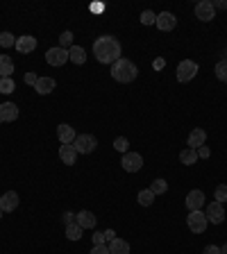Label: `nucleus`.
Masks as SVG:
<instances>
[{
	"instance_id": "obj_40",
	"label": "nucleus",
	"mask_w": 227,
	"mask_h": 254,
	"mask_svg": "<svg viewBox=\"0 0 227 254\" xmlns=\"http://www.w3.org/2000/svg\"><path fill=\"white\" fill-rule=\"evenodd\" d=\"M164 64H166V61H164L162 57H157V59H155V64H152V66H155V71H162V68H164Z\"/></svg>"
},
{
	"instance_id": "obj_33",
	"label": "nucleus",
	"mask_w": 227,
	"mask_h": 254,
	"mask_svg": "<svg viewBox=\"0 0 227 254\" xmlns=\"http://www.w3.org/2000/svg\"><path fill=\"white\" fill-rule=\"evenodd\" d=\"M127 145H130V143H127V139H125V136H118V139L114 141V148L118 150V152H123V154L127 152Z\"/></svg>"
},
{
	"instance_id": "obj_15",
	"label": "nucleus",
	"mask_w": 227,
	"mask_h": 254,
	"mask_svg": "<svg viewBox=\"0 0 227 254\" xmlns=\"http://www.w3.org/2000/svg\"><path fill=\"white\" fill-rule=\"evenodd\" d=\"M57 136H59L61 145H73V141L78 139V134H75V130H73L71 125H66V123H61L59 127H57Z\"/></svg>"
},
{
	"instance_id": "obj_26",
	"label": "nucleus",
	"mask_w": 227,
	"mask_h": 254,
	"mask_svg": "<svg viewBox=\"0 0 227 254\" xmlns=\"http://www.w3.org/2000/svg\"><path fill=\"white\" fill-rule=\"evenodd\" d=\"M14 89H16V82H14L12 77H0V93H14Z\"/></svg>"
},
{
	"instance_id": "obj_20",
	"label": "nucleus",
	"mask_w": 227,
	"mask_h": 254,
	"mask_svg": "<svg viewBox=\"0 0 227 254\" xmlns=\"http://www.w3.org/2000/svg\"><path fill=\"white\" fill-rule=\"evenodd\" d=\"M59 159L64 161L66 166H73L78 161V152H75L73 145H59Z\"/></svg>"
},
{
	"instance_id": "obj_37",
	"label": "nucleus",
	"mask_w": 227,
	"mask_h": 254,
	"mask_svg": "<svg viewBox=\"0 0 227 254\" xmlns=\"http://www.w3.org/2000/svg\"><path fill=\"white\" fill-rule=\"evenodd\" d=\"M36 80H39V77H36V73H28V75H25V84H30V86H34Z\"/></svg>"
},
{
	"instance_id": "obj_22",
	"label": "nucleus",
	"mask_w": 227,
	"mask_h": 254,
	"mask_svg": "<svg viewBox=\"0 0 227 254\" xmlns=\"http://www.w3.org/2000/svg\"><path fill=\"white\" fill-rule=\"evenodd\" d=\"M14 73V61L9 55H0V77H12Z\"/></svg>"
},
{
	"instance_id": "obj_12",
	"label": "nucleus",
	"mask_w": 227,
	"mask_h": 254,
	"mask_svg": "<svg viewBox=\"0 0 227 254\" xmlns=\"http://www.w3.org/2000/svg\"><path fill=\"white\" fill-rule=\"evenodd\" d=\"M18 118V107L14 102H2L0 105V123H14Z\"/></svg>"
},
{
	"instance_id": "obj_35",
	"label": "nucleus",
	"mask_w": 227,
	"mask_h": 254,
	"mask_svg": "<svg viewBox=\"0 0 227 254\" xmlns=\"http://www.w3.org/2000/svg\"><path fill=\"white\" fill-rule=\"evenodd\" d=\"M91 238H93V245H105V243H107L105 241V231H96Z\"/></svg>"
},
{
	"instance_id": "obj_2",
	"label": "nucleus",
	"mask_w": 227,
	"mask_h": 254,
	"mask_svg": "<svg viewBox=\"0 0 227 254\" xmlns=\"http://www.w3.org/2000/svg\"><path fill=\"white\" fill-rule=\"evenodd\" d=\"M137 75H139V68H137V64H134L132 59L120 57L118 61H114V64H112V77L116 80V82L130 84V82L137 80Z\"/></svg>"
},
{
	"instance_id": "obj_24",
	"label": "nucleus",
	"mask_w": 227,
	"mask_h": 254,
	"mask_svg": "<svg viewBox=\"0 0 227 254\" xmlns=\"http://www.w3.org/2000/svg\"><path fill=\"white\" fill-rule=\"evenodd\" d=\"M82 227H80L78 223H71V225H66V238L68 241H80L82 238Z\"/></svg>"
},
{
	"instance_id": "obj_29",
	"label": "nucleus",
	"mask_w": 227,
	"mask_h": 254,
	"mask_svg": "<svg viewBox=\"0 0 227 254\" xmlns=\"http://www.w3.org/2000/svg\"><path fill=\"white\" fill-rule=\"evenodd\" d=\"M0 46H2V48H12V46H16V36L9 34V32H2V34H0Z\"/></svg>"
},
{
	"instance_id": "obj_41",
	"label": "nucleus",
	"mask_w": 227,
	"mask_h": 254,
	"mask_svg": "<svg viewBox=\"0 0 227 254\" xmlns=\"http://www.w3.org/2000/svg\"><path fill=\"white\" fill-rule=\"evenodd\" d=\"M114 238H116V234H114V229H107V231H105V241H114Z\"/></svg>"
},
{
	"instance_id": "obj_17",
	"label": "nucleus",
	"mask_w": 227,
	"mask_h": 254,
	"mask_svg": "<svg viewBox=\"0 0 227 254\" xmlns=\"http://www.w3.org/2000/svg\"><path fill=\"white\" fill-rule=\"evenodd\" d=\"M204 141H207V132H204L202 127H196V130L189 134V148H193V150L202 148Z\"/></svg>"
},
{
	"instance_id": "obj_28",
	"label": "nucleus",
	"mask_w": 227,
	"mask_h": 254,
	"mask_svg": "<svg viewBox=\"0 0 227 254\" xmlns=\"http://www.w3.org/2000/svg\"><path fill=\"white\" fill-rule=\"evenodd\" d=\"M214 73H216V77H218L221 82L227 84V59L218 61V64H216V68H214Z\"/></svg>"
},
{
	"instance_id": "obj_25",
	"label": "nucleus",
	"mask_w": 227,
	"mask_h": 254,
	"mask_svg": "<svg viewBox=\"0 0 227 254\" xmlns=\"http://www.w3.org/2000/svg\"><path fill=\"white\" fill-rule=\"evenodd\" d=\"M137 200H139V204H141V207H150V204L155 202V193H152V191H150V189H145V191H139Z\"/></svg>"
},
{
	"instance_id": "obj_11",
	"label": "nucleus",
	"mask_w": 227,
	"mask_h": 254,
	"mask_svg": "<svg viewBox=\"0 0 227 254\" xmlns=\"http://www.w3.org/2000/svg\"><path fill=\"white\" fill-rule=\"evenodd\" d=\"M155 25H157V28H159L162 32H170V30H175V25H177V18H175V14H170V12H162V14H157Z\"/></svg>"
},
{
	"instance_id": "obj_8",
	"label": "nucleus",
	"mask_w": 227,
	"mask_h": 254,
	"mask_svg": "<svg viewBox=\"0 0 227 254\" xmlns=\"http://www.w3.org/2000/svg\"><path fill=\"white\" fill-rule=\"evenodd\" d=\"M204 216H207V220H209V223H214V225H221L223 220H225V207H223L221 202H209V204H207V213H204Z\"/></svg>"
},
{
	"instance_id": "obj_14",
	"label": "nucleus",
	"mask_w": 227,
	"mask_h": 254,
	"mask_svg": "<svg viewBox=\"0 0 227 254\" xmlns=\"http://www.w3.org/2000/svg\"><path fill=\"white\" fill-rule=\"evenodd\" d=\"M16 207H18V193L16 191H7V193L0 198V209H2V213L14 211Z\"/></svg>"
},
{
	"instance_id": "obj_3",
	"label": "nucleus",
	"mask_w": 227,
	"mask_h": 254,
	"mask_svg": "<svg viewBox=\"0 0 227 254\" xmlns=\"http://www.w3.org/2000/svg\"><path fill=\"white\" fill-rule=\"evenodd\" d=\"M196 75H198V64L193 59H184L177 64V82L186 84V82H191Z\"/></svg>"
},
{
	"instance_id": "obj_34",
	"label": "nucleus",
	"mask_w": 227,
	"mask_h": 254,
	"mask_svg": "<svg viewBox=\"0 0 227 254\" xmlns=\"http://www.w3.org/2000/svg\"><path fill=\"white\" fill-rule=\"evenodd\" d=\"M89 254H112V252H109V245L105 243V245H93V250Z\"/></svg>"
},
{
	"instance_id": "obj_31",
	"label": "nucleus",
	"mask_w": 227,
	"mask_h": 254,
	"mask_svg": "<svg viewBox=\"0 0 227 254\" xmlns=\"http://www.w3.org/2000/svg\"><path fill=\"white\" fill-rule=\"evenodd\" d=\"M59 48H64V50H68V48H73V32L66 30L64 34L59 36Z\"/></svg>"
},
{
	"instance_id": "obj_19",
	"label": "nucleus",
	"mask_w": 227,
	"mask_h": 254,
	"mask_svg": "<svg viewBox=\"0 0 227 254\" xmlns=\"http://www.w3.org/2000/svg\"><path fill=\"white\" fill-rule=\"evenodd\" d=\"M109 245V252L112 254H130V243L125 241V238H114V241H109L107 243Z\"/></svg>"
},
{
	"instance_id": "obj_32",
	"label": "nucleus",
	"mask_w": 227,
	"mask_h": 254,
	"mask_svg": "<svg viewBox=\"0 0 227 254\" xmlns=\"http://www.w3.org/2000/svg\"><path fill=\"white\" fill-rule=\"evenodd\" d=\"M157 21V14L150 12V9H145V12H141V23L143 25H152Z\"/></svg>"
},
{
	"instance_id": "obj_30",
	"label": "nucleus",
	"mask_w": 227,
	"mask_h": 254,
	"mask_svg": "<svg viewBox=\"0 0 227 254\" xmlns=\"http://www.w3.org/2000/svg\"><path fill=\"white\" fill-rule=\"evenodd\" d=\"M214 200H216V202H221V204H225V202H227V186H225V184H221V186H216Z\"/></svg>"
},
{
	"instance_id": "obj_4",
	"label": "nucleus",
	"mask_w": 227,
	"mask_h": 254,
	"mask_svg": "<svg viewBox=\"0 0 227 254\" xmlns=\"http://www.w3.org/2000/svg\"><path fill=\"white\" fill-rule=\"evenodd\" d=\"M98 141L93 134H80L75 141H73V148H75V152L78 154H91L93 150H96Z\"/></svg>"
},
{
	"instance_id": "obj_38",
	"label": "nucleus",
	"mask_w": 227,
	"mask_h": 254,
	"mask_svg": "<svg viewBox=\"0 0 227 254\" xmlns=\"http://www.w3.org/2000/svg\"><path fill=\"white\" fill-rule=\"evenodd\" d=\"M202 254H221V248H218V245H207Z\"/></svg>"
},
{
	"instance_id": "obj_42",
	"label": "nucleus",
	"mask_w": 227,
	"mask_h": 254,
	"mask_svg": "<svg viewBox=\"0 0 227 254\" xmlns=\"http://www.w3.org/2000/svg\"><path fill=\"white\" fill-rule=\"evenodd\" d=\"M73 218H75V216H73V213H71V211H68V213H64V223H66V225H71V223H75V220H73Z\"/></svg>"
},
{
	"instance_id": "obj_5",
	"label": "nucleus",
	"mask_w": 227,
	"mask_h": 254,
	"mask_svg": "<svg viewBox=\"0 0 227 254\" xmlns=\"http://www.w3.org/2000/svg\"><path fill=\"white\" fill-rule=\"evenodd\" d=\"M186 225H189V229H191L193 234H204V229H207V225H209V220H207L204 211H189V218H186Z\"/></svg>"
},
{
	"instance_id": "obj_9",
	"label": "nucleus",
	"mask_w": 227,
	"mask_h": 254,
	"mask_svg": "<svg viewBox=\"0 0 227 254\" xmlns=\"http://www.w3.org/2000/svg\"><path fill=\"white\" fill-rule=\"evenodd\" d=\"M46 61H48L50 66H64L66 61H68V50H64V48H50L48 53H46Z\"/></svg>"
},
{
	"instance_id": "obj_21",
	"label": "nucleus",
	"mask_w": 227,
	"mask_h": 254,
	"mask_svg": "<svg viewBox=\"0 0 227 254\" xmlns=\"http://www.w3.org/2000/svg\"><path fill=\"white\" fill-rule=\"evenodd\" d=\"M68 61H73L75 66H82L84 61H86V53H84V48H80V46L68 48Z\"/></svg>"
},
{
	"instance_id": "obj_27",
	"label": "nucleus",
	"mask_w": 227,
	"mask_h": 254,
	"mask_svg": "<svg viewBox=\"0 0 227 254\" xmlns=\"http://www.w3.org/2000/svg\"><path fill=\"white\" fill-rule=\"evenodd\" d=\"M150 191H152L155 195H164L168 191V182L166 179H155V182L150 184Z\"/></svg>"
},
{
	"instance_id": "obj_39",
	"label": "nucleus",
	"mask_w": 227,
	"mask_h": 254,
	"mask_svg": "<svg viewBox=\"0 0 227 254\" xmlns=\"http://www.w3.org/2000/svg\"><path fill=\"white\" fill-rule=\"evenodd\" d=\"M214 9H227V0H216Z\"/></svg>"
},
{
	"instance_id": "obj_18",
	"label": "nucleus",
	"mask_w": 227,
	"mask_h": 254,
	"mask_svg": "<svg viewBox=\"0 0 227 254\" xmlns=\"http://www.w3.org/2000/svg\"><path fill=\"white\" fill-rule=\"evenodd\" d=\"M55 80L53 77H39L36 80V84H34V91L36 93H41V95H48V93H53L55 91Z\"/></svg>"
},
{
	"instance_id": "obj_44",
	"label": "nucleus",
	"mask_w": 227,
	"mask_h": 254,
	"mask_svg": "<svg viewBox=\"0 0 227 254\" xmlns=\"http://www.w3.org/2000/svg\"><path fill=\"white\" fill-rule=\"evenodd\" d=\"M0 218H2V209H0Z\"/></svg>"
},
{
	"instance_id": "obj_16",
	"label": "nucleus",
	"mask_w": 227,
	"mask_h": 254,
	"mask_svg": "<svg viewBox=\"0 0 227 254\" xmlns=\"http://www.w3.org/2000/svg\"><path fill=\"white\" fill-rule=\"evenodd\" d=\"M75 218H78L75 223H78L82 229H93V227H96V223H98L96 213H91V211H80Z\"/></svg>"
},
{
	"instance_id": "obj_6",
	"label": "nucleus",
	"mask_w": 227,
	"mask_h": 254,
	"mask_svg": "<svg viewBox=\"0 0 227 254\" xmlns=\"http://www.w3.org/2000/svg\"><path fill=\"white\" fill-rule=\"evenodd\" d=\"M120 164H123V170L125 172H139L143 168V157L139 152H125L123 159H120Z\"/></svg>"
},
{
	"instance_id": "obj_10",
	"label": "nucleus",
	"mask_w": 227,
	"mask_h": 254,
	"mask_svg": "<svg viewBox=\"0 0 227 254\" xmlns=\"http://www.w3.org/2000/svg\"><path fill=\"white\" fill-rule=\"evenodd\" d=\"M186 209L189 211H202L204 209V193L200 189H193L186 195Z\"/></svg>"
},
{
	"instance_id": "obj_1",
	"label": "nucleus",
	"mask_w": 227,
	"mask_h": 254,
	"mask_svg": "<svg viewBox=\"0 0 227 254\" xmlns=\"http://www.w3.org/2000/svg\"><path fill=\"white\" fill-rule=\"evenodd\" d=\"M93 53H96V59L100 64H114V61L120 59V43L109 34L98 36L93 41Z\"/></svg>"
},
{
	"instance_id": "obj_23",
	"label": "nucleus",
	"mask_w": 227,
	"mask_h": 254,
	"mask_svg": "<svg viewBox=\"0 0 227 254\" xmlns=\"http://www.w3.org/2000/svg\"><path fill=\"white\" fill-rule=\"evenodd\" d=\"M179 161L184 166H193L198 161V150H193V148L182 150V152H179Z\"/></svg>"
},
{
	"instance_id": "obj_13",
	"label": "nucleus",
	"mask_w": 227,
	"mask_h": 254,
	"mask_svg": "<svg viewBox=\"0 0 227 254\" xmlns=\"http://www.w3.org/2000/svg\"><path fill=\"white\" fill-rule=\"evenodd\" d=\"M21 55H28V53H34V48H36V39L30 34H23V36H18L16 39V46H14Z\"/></svg>"
},
{
	"instance_id": "obj_36",
	"label": "nucleus",
	"mask_w": 227,
	"mask_h": 254,
	"mask_svg": "<svg viewBox=\"0 0 227 254\" xmlns=\"http://www.w3.org/2000/svg\"><path fill=\"white\" fill-rule=\"evenodd\" d=\"M209 157H211V150L207 148V145L198 148V159H209Z\"/></svg>"
},
{
	"instance_id": "obj_43",
	"label": "nucleus",
	"mask_w": 227,
	"mask_h": 254,
	"mask_svg": "<svg viewBox=\"0 0 227 254\" xmlns=\"http://www.w3.org/2000/svg\"><path fill=\"white\" fill-rule=\"evenodd\" d=\"M221 254H227V243H225V245H223V248H221Z\"/></svg>"
},
{
	"instance_id": "obj_7",
	"label": "nucleus",
	"mask_w": 227,
	"mask_h": 254,
	"mask_svg": "<svg viewBox=\"0 0 227 254\" xmlns=\"http://www.w3.org/2000/svg\"><path fill=\"white\" fill-rule=\"evenodd\" d=\"M196 18L204 21V23H209L216 18V9H214V2L211 0H200L196 5Z\"/></svg>"
}]
</instances>
